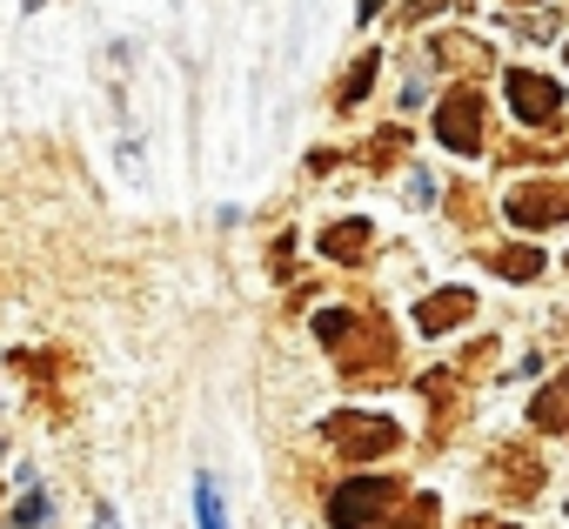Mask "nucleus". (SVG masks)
Masks as SVG:
<instances>
[{"label":"nucleus","mask_w":569,"mask_h":529,"mask_svg":"<svg viewBox=\"0 0 569 529\" xmlns=\"http://www.w3.org/2000/svg\"><path fill=\"white\" fill-rule=\"evenodd\" d=\"M402 482L396 476H356V482H336L329 496V529H376L389 509H402Z\"/></svg>","instance_id":"nucleus-2"},{"label":"nucleus","mask_w":569,"mask_h":529,"mask_svg":"<svg viewBox=\"0 0 569 529\" xmlns=\"http://www.w3.org/2000/svg\"><path fill=\"white\" fill-rule=\"evenodd\" d=\"M369 241H376V228H369L362 214H349V221L322 228V254H329V261H342V269H356V261L369 254Z\"/></svg>","instance_id":"nucleus-10"},{"label":"nucleus","mask_w":569,"mask_h":529,"mask_svg":"<svg viewBox=\"0 0 569 529\" xmlns=\"http://www.w3.org/2000/svg\"><path fill=\"white\" fill-rule=\"evenodd\" d=\"M376 529H436V496H409L396 516H382Z\"/></svg>","instance_id":"nucleus-15"},{"label":"nucleus","mask_w":569,"mask_h":529,"mask_svg":"<svg viewBox=\"0 0 569 529\" xmlns=\"http://www.w3.org/2000/svg\"><path fill=\"white\" fill-rule=\"evenodd\" d=\"M322 436H329V449H336V456H349V462H376V456H389V449L402 442V429H396L389 416H362V409L329 416V422H322Z\"/></svg>","instance_id":"nucleus-4"},{"label":"nucleus","mask_w":569,"mask_h":529,"mask_svg":"<svg viewBox=\"0 0 569 529\" xmlns=\"http://www.w3.org/2000/svg\"><path fill=\"white\" fill-rule=\"evenodd\" d=\"M422 402H429V442H449L462 429V369H429Z\"/></svg>","instance_id":"nucleus-8"},{"label":"nucleus","mask_w":569,"mask_h":529,"mask_svg":"<svg viewBox=\"0 0 569 529\" xmlns=\"http://www.w3.org/2000/svg\"><path fill=\"white\" fill-rule=\"evenodd\" d=\"M489 362H496V342H476V349L462 356V376H469V369H489Z\"/></svg>","instance_id":"nucleus-21"},{"label":"nucleus","mask_w":569,"mask_h":529,"mask_svg":"<svg viewBox=\"0 0 569 529\" xmlns=\"http://www.w3.org/2000/svg\"><path fill=\"white\" fill-rule=\"evenodd\" d=\"M502 94H509V108H516L529 128H549V134H556V121H562V88H556L549 74L509 68V74H502Z\"/></svg>","instance_id":"nucleus-6"},{"label":"nucleus","mask_w":569,"mask_h":529,"mask_svg":"<svg viewBox=\"0 0 569 529\" xmlns=\"http://www.w3.org/2000/svg\"><path fill=\"white\" fill-rule=\"evenodd\" d=\"M489 269L502 276V282H536L542 269H549V261H542V248H489Z\"/></svg>","instance_id":"nucleus-13"},{"label":"nucleus","mask_w":569,"mask_h":529,"mask_svg":"<svg viewBox=\"0 0 569 529\" xmlns=\"http://www.w3.org/2000/svg\"><path fill=\"white\" fill-rule=\"evenodd\" d=\"M356 14H362V21H376V14H382V0H356Z\"/></svg>","instance_id":"nucleus-25"},{"label":"nucleus","mask_w":569,"mask_h":529,"mask_svg":"<svg viewBox=\"0 0 569 529\" xmlns=\"http://www.w3.org/2000/svg\"><path fill=\"white\" fill-rule=\"evenodd\" d=\"M94 529H121V516H114V509L101 502V509H94Z\"/></svg>","instance_id":"nucleus-23"},{"label":"nucleus","mask_w":569,"mask_h":529,"mask_svg":"<svg viewBox=\"0 0 569 529\" xmlns=\"http://www.w3.org/2000/svg\"><path fill=\"white\" fill-rule=\"evenodd\" d=\"M436 68H449V74H482L489 68V48L482 41H469V34H436Z\"/></svg>","instance_id":"nucleus-12"},{"label":"nucleus","mask_w":569,"mask_h":529,"mask_svg":"<svg viewBox=\"0 0 569 529\" xmlns=\"http://www.w3.org/2000/svg\"><path fill=\"white\" fill-rule=\"evenodd\" d=\"M376 68H382V54H362V61L342 74V88H336V108H356V101L376 88Z\"/></svg>","instance_id":"nucleus-14"},{"label":"nucleus","mask_w":569,"mask_h":529,"mask_svg":"<svg viewBox=\"0 0 569 529\" xmlns=\"http://www.w3.org/2000/svg\"><path fill=\"white\" fill-rule=\"evenodd\" d=\"M469 316H476V296H469V289H436V296H422V302H416L422 336H449V329H462Z\"/></svg>","instance_id":"nucleus-9"},{"label":"nucleus","mask_w":569,"mask_h":529,"mask_svg":"<svg viewBox=\"0 0 569 529\" xmlns=\"http://www.w3.org/2000/svg\"><path fill=\"white\" fill-rule=\"evenodd\" d=\"M194 522H201V529H228L221 496H214V482H208V476H194Z\"/></svg>","instance_id":"nucleus-18"},{"label":"nucleus","mask_w":569,"mask_h":529,"mask_svg":"<svg viewBox=\"0 0 569 529\" xmlns=\"http://www.w3.org/2000/svg\"><path fill=\"white\" fill-rule=\"evenodd\" d=\"M482 476H489V489L502 496V502H536L542 496V456L529 449V442H496L489 456H482Z\"/></svg>","instance_id":"nucleus-5"},{"label":"nucleus","mask_w":569,"mask_h":529,"mask_svg":"<svg viewBox=\"0 0 569 529\" xmlns=\"http://www.w3.org/2000/svg\"><path fill=\"white\" fill-rule=\"evenodd\" d=\"M41 522H48V489L34 482V489L14 502V529H41Z\"/></svg>","instance_id":"nucleus-19"},{"label":"nucleus","mask_w":569,"mask_h":529,"mask_svg":"<svg viewBox=\"0 0 569 529\" xmlns=\"http://www.w3.org/2000/svg\"><path fill=\"white\" fill-rule=\"evenodd\" d=\"M502 208H509V221L529 228V234H536V228H562V221H569V188H562V181H522Z\"/></svg>","instance_id":"nucleus-7"},{"label":"nucleus","mask_w":569,"mask_h":529,"mask_svg":"<svg viewBox=\"0 0 569 529\" xmlns=\"http://www.w3.org/2000/svg\"><path fill=\"white\" fill-rule=\"evenodd\" d=\"M402 148H409V134H402V128H382V134L369 141V168H376V174H382V168H396V161H402Z\"/></svg>","instance_id":"nucleus-17"},{"label":"nucleus","mask_w":569,"mask_h":529,"mask_svg":"<svg viewBox=\"0 0 569 529\" xmlns=\"http://www.w3.org/2000/svg\"><path fill=\"white\" fill-rule=\"evenodd\" d=\"M529 422H536L542 436H569V369H562L556 382H542V389H536V402H529Z\"/></svg>","instance_id":"nucleus-11"},{"label":"nucleus","mask_w":569,"mask_h":529,"mask_svg":"<svg viewBox=\"0 0 569 529\" xmlns=\"http://www.w3.org/2000/svg\"><path fill=\"white\" fill-rule=\"evenodd\" d=\"M482 128H489V101H482V88H449L442 94V108H436V141L449 148V154H482Z\"/></svg>","instance_id":"nucleus-3"},{"label":"nucleus","mask_w":569,"mask_h":529,"mask_svg":"<svg viewBox=\"0 0 569 529\" xmlns=\"http://www.w3.org/2000/svg\"><path fill=\"white\" fill-rule=\"evenodd\" d=\"M562 54H569V48H562Z\"/></svg>","instance_id":"nucleus-29"},{"label":"nucleus","mask_w":569,"mask_h":529,"mask_svg":"<svg viewBox=\"0 0 569 529\" xmlns=\"http://www.w3.org/2000/svg\"><path fill=\"white\" fill-rule=\"evenodd\" d=\"M316 336L336 356L342 382H396V336H389V322L356 316V309H322Z\"/></svg>","instance_id":"nucleus-1"},{"label":"nucleus","mask_w":569,"mask_h":529,"mask_svg":"<svg viewBox=\"0 0 569 529\" xmlns=\"http://www.w3.org/2000/svg\"><path fill=\"white\" fill-rule=\"evenodd\" d=\"M21 8H28V14H34V8H48V0H21Z\"/></svg>","instance_id":"nucleus-26"},{"label":"nucleus","mask_w":569,"mask_h":529,"mask_svg":"<svg viewBox=\"0 0 569 529\" xmlns=\"http://www.w3.org/2000/svg\"><path fill=\"white\" fill-rule=\"evenodd\" d=\"M562 269H569V261H562Z\"/></svg>","instance_id":"nucleus-28"},{"label":"nucleus","mask_w":569,"mask_h":529,"mask_svg":"<svg viewBox=\"0 0 569 529\" xmlns=\"http://www.w3.org/2000/svg\"><path fill=\"white\" fill-rule=\"evenodd\" d=\"M449 221H456V228H476V221H482V188L456 181V188H449Z\"/></svg>","instance_id":"nucleus-16"},{"label":"nucleus","mask_w":569,"mask_h":529,"mask_svg":"<svg viewBox=\"0 0 569 529\" xmlns=\"http://www.w3.org/2000/svg\"><path fill=\"white\" fill-rule=\"evenodd\" d=\"M462 529H516V522H489V516H469Z\"/></svg>","instance_id":"nucleus-24"},{"label":"nucleus","mask_w":569,"mask_h":529,"mask_svg":"<svg viewBox=\"0 0 569 529\" xmlns=\"http://www.w3.org/2000/svg\"><path fill=\"white\" fill-rule=\"evenodd\" d=\"M502 154H509L516 168H522V161H562V148H536V141H509Z\"/></svg>","instance_id":"nucleus-20"},{"label":"nucleus","mask_w":569,"mask_h":529,"mask_svg":"<svg viewBox=\"0 0 569 529\" xmlns=\"http://www.w3.org/2000/svg\"><path fill=\"white\" fill-rule=\"evenodd\" d=\"M442 8H449V0H409L402 21H429V14H442Z\"/></svg>","instance_id":"nucleus-22"},{"label":"nucleus","mask_w":569,"mask_h":529,"mask_svg":"<svg viewBox=\"0 0 569 529\" xmlns=\"http://www.w3.org/2000/svg\"><path fill=\"white\" fill-rule=\"evenodd\" d=\"M516 8H529V0H516Z\"/></svg>","instance_id":"nucleus-27"}]
</instances>
